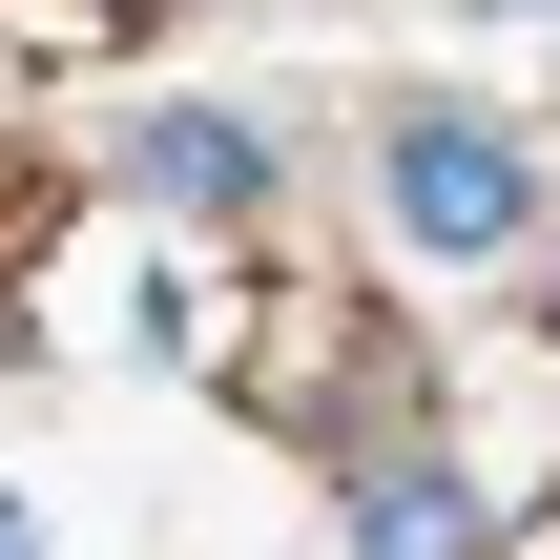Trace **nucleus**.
<instances>
[{
  "label": "nucleus",
  "mask_w": 560,
  "mask_h": 560,
  "mask_svg": "<svg viewBox=\"0 0 560 560\" xmlns=\"http://www.w3.org/2000/svg\"><path fill=\"white\" fill-rule=\"evenodd\" d=\"M0 560H42V540H21V520H0Z\"/></svg>",
  "instance_id": "39448f33"
},
{
  "label": "nucleus",
  "mask_w": 560,
  "mask_h": 560,
  "mask_svg": "<svg viewBox=\"0 0 560 560\" xmlns=\"http://www.w3.org/2000/svg\"><path fill=\"white\" fill-rule=\"evenodd\" d=\"M374 208H395L416 270H520L540 249V145L478 125V104H395L374 125Z\"/></svg>",
  "instance_id": "f257e3e1"
},
{
  "label": "nucleus",
  "mask_w": 560,
  "mask_h": 560,
  "mask_svg": "<svg viewBox=\"0 0 560 560\" xmlns=\"http://www.w3.org/2000/svg\"><path fill=\"white\" fill-rule=\"evenodd\" d=\"M125 187H145V208H187V229H270V125L166 104V125H125Z\"/></svg>",
  "instance_id": "7ed1b4c3"
},
{
  "label": "nucleus",
  "mask_w": 560,
  "mask_h": 560,
  "mask_svg": "<svg viewBox=\"0 0 560 560\" xmlns=\"http://www.w3.org/2000/svg\"><path fill=\"white\" fill-rule=\"evenodd\" d=\"M229 374H249V416H270V436H312V457L416 436V353H374V312H353V291H270V312H229Z\"/></svg>",
  "instance_id": "f03ea898"
},
{
  "label": "nucleus",
  "mask_w": 560,
  "mask_h": 560,
  "mask_svg": "<svg viewBox=\"0 0 560 560\" xmlns=\"http://www.w3.org/2000/svg\"><path fill=\"white\" fill-rule=\"evenodd\" d=\"M353 560H499V520H478L416 436H374V457H353Z\"/></svg>",
  "instance_id": "20e7f679"
}]
</instances>
